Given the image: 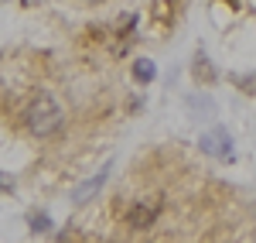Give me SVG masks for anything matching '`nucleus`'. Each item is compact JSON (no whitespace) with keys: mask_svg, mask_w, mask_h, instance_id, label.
I'll return each mask as SVG.
<instances>
[{"mask_svg":"<svg viewBox=\"0 0 256 243\" xmlns=\"http://www.w3.org/2000/svg\"><path fill=\"white\" fill-rule=\"evenodd\" d=\"M62 120H65V113H62V106L52 100L48 93H41L38 100L24 110V123H28V130H31L34 137H52V134H58Z\"/></svg>","mask_w":256,"mask_h":243,"instance_id":"obj_1","label":"nucleus"},{"mask_svg":"<svg viewBox=\"0 0 256 243\" xmlns=\"http://www.w3.org/2000/svg\"><path fill=\"white\" fill-rule=\"evenodd\" d=\"M160 216V199H137V202L130 205L126 212H123V223L130 226V229H147V226H154Z\"/></svg>","mask_w":256,"mask_h":243,"instance_id":"obj_2","label":"nucleus"},{"mask_svg":"<svg viewBox=\"0 0 256 243\" xmlns=\"http://www.w3.org/2000/svg\"><path fill=\"white\" fill-rule=\"evenodd\" d=\"M202 151L205 154H212V158H222V161H232L236 158V151H232V137L222 130V127H216L212 134H202Z\"/></svg>","mask_w":256,"mask_h":243,"instance_id":"obj_3","label":"nucleus"},{"mask_svg":"<svg viewBox=\"0 0 256 243\" xmlns=\"http://www.w3.org/2000/svg\"><path fill=\"white\" fill-rule=\"evenodd\" d=\"M110 171H113V164H106V168H102V171H96L92 178H86V182H82L79 188L72 192V199H76V202H79V205H82V202H89V199L96 195L99 188L106 185V178H110Z\"/></svg>","mask_w":256,"mask_h":243,"instance_id":"obj_4","label":"nucleus"},{"mask_svg":"<svg viewBox=\"0 0 256 243\" xmlns=\"http://www.w3.org/2000/svg\"><path fill=\"white\" fill-rule=\"evenodd\" d=\"M154 76H158V65H154L150 59H137V62H134V79H137L140 86L154 82Z\"/></svg>","mask_w":256,"mask_h":243,"instance_id":"obj_5","label":"nucleus"},{"mask_svg":"<svg viewBox=\"0 0 256 243\" xmlns=\"http://www.w3.org/2000/svg\"><path fill=\"white\" fill-rule=\"evenodd\" d=\"M192 72H195V79H198V82H205V86H212V82H216V69L208 65V59H205L202 52L195 55V65H192Z\"/></svg>","mask_w":256,"mask_h":243,"instance_id":"obj_6","label":"nucleus"},{"mask_svg":"<svg viewBox=\"0 0 256 243\" xmlns=\"http://www.w3.org/2000/svg\"><path fill=\"white\" fill-rule=\"evenodd\" d=\"M188 106L195 110V113H205V117H216V103L208 100V96H192Z\"/></svg>","mask_w":256,"mask_h":243,"instance_id":"obj_7","label":"nucleus"},{"mask_svg":"<svg viewBox=\"0 0 256 243\" xmlns=\"http://www.w3.org/2000/svg\"><path fill=\"white\" fill-rule=\"evenodd\" d=\"M236 86L246 93V96H256V72H250V76H236Z\"/></svg>","mask_w":256,"mask_h":243,"instance_id":"obj_8","label":"nucleus"},{"mask_svg":"<svg viewBox=\"0 0 256 243\" xmlns=\"http://www.w3.org/2000/svg\"><path fill=\"white\" fill-rule=\"evenodd\" d=\"M52 229V219L41 212V216H31V233H48Z\"/></svg>","mask_w":256,"mask_h":243,"instance_id":"obj_9","label":"nucleus"},{"mask_svg":"<svg viewBox=\"0 0 256 243\" xmlns=\"http://www.w3.org/2000/svg\"><path fill=\"white\" fill-rule=\"evenodd\" d=\"M0 192H14V178H7V175H0Z\"/></svg>","mask_w":256,"mask_h":243,"instance_id":"obj_10","label":"nucleus"},{"mask_svg":"<svg viewBox=\"0 0 256 243\" xmlns=\"http://www.w3.org/2000/svg\"><path fill=\"white\" fill-rule=\"evenodd\" d=\"M86 4H102V0H86Z\"/></svg>","mask_w":256,"mask_h":243,"instance_id":"obj_11","label":"nucleus"}]
</instances>
